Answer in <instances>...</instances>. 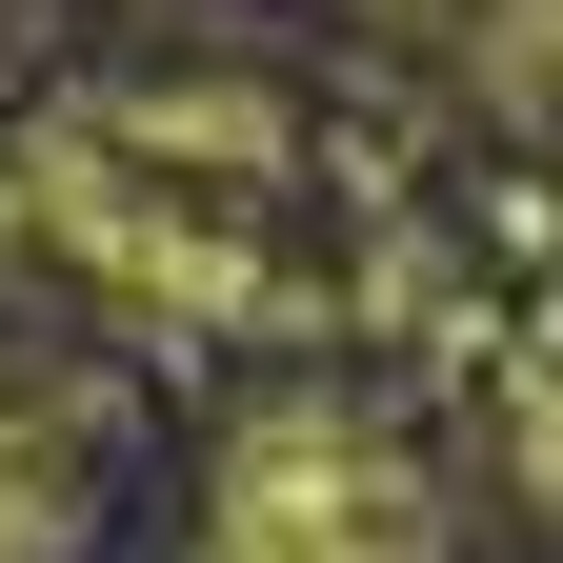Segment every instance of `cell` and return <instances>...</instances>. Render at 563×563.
<instances>
[{
    "label": "cell",
    "mask_w": 563,
    "mask_h": 563,
    "mask_svg": "<svg viewBox=\"0 0 563 563\" xmlns=\"http://www.w3.org/2000/svg\"><path fill=\"white\" fill-rule=\"evenodd\" d=\"M201 563H443V504L402 483V443H363V422H262L242 483H222V543Z\"/></svg>",
    "instance_id": "cell-1"
}]
</instances>
